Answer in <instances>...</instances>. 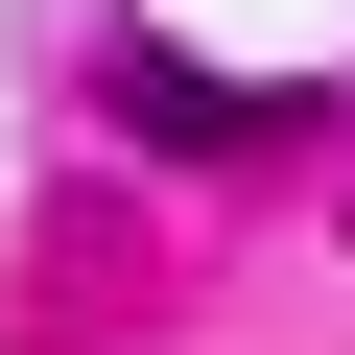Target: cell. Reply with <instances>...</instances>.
Masks as SVG:
<instances>
[{
  "label": "cell",
  "instance_id": "1",
  "mask_svg": "<svg viewBox=\"0 0 355 355\" xmlns=\"http://www.w3.org/2000/svg\"><path fill=\"white\" fill-rule=\"evenodd\" d=\"M95 119H119V142H190V166H284L331 95H284V71H190L166 24H119V48H95Z\"/></svg>",
  "mask_w": 355,
  "mask_h": 355
}]
</instances>
